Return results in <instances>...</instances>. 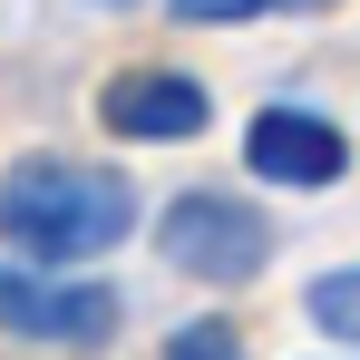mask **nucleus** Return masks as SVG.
<instances>
[{
    "label": "nucleus",
    "instance_id": "obj_1",
    "mask_svg": "<svg viewBox=\"0 0 360 360\" xmlns=\"http://www.w3.org/2000/svg\"><path fill=\"white\" fill-rule=\"evenodd\" d=\"M127 234H136V185L88 166V156H20L0 176V243H10V263L78 273V263L117 253Z\"/></svg>",
    "mask_w": 360,
    "mask_h": 360
},
{
    "label": "nucleus",
    "instance_id": "obj_2",
    "mask_svg": "<svg viewBox=\"0 0 360 360\" xmlns=\"http://www.w3.org/2000/svg\"><path fill=\"white\" fill-rule=\"evenodd\" d=\"M156 253L176 263L185 283L234 292V283H253L273 263V224H263V205H243L234 185H185L176 205L156 214Z\"/></svg>",
    "mask_w": 360,
    "mask_h": 360
},
{
    "label": "nucleus",
    "instance_id": "obj_3",
    "mask_svg": "<svg viewBox=\"0 0 360 360\" xmlns=\"http://www.w3.org/2000/svg\"><path fill=\"white\" fill-rule=\"evenodd\" d=\"M0 331L39 341V351H98L117 331V292L108 283H68L39 263H0Z\"/></svg>",
    "mask_w": 360,
    "mask_h": 360
},
{
    "label": "nucleus",
    "instance_id": "obj_4",
    "mask_svg": "<svg viewBox=\"0 0 360 360\" xmlns=\"http://www.w3.org/2000/svg\"><path fill=\"white\" fill-rule=\"evenodd\" d=\"M98 127H108L117 146H185V136L214 127V98H205V78H185V68H117V78L98 88Z\"/></svg>",
    "mask_w": 360,
    "mask_h": 360
},
{
    "label": "nucleus",
    "instance_id": "obj_5",
    "mask_svg": "<svg viewBox=\"0 0 360 360\" xmlns=\"http://www.w3.org/2000/svg\"><path fill=\"white\" fill-rule=\"evenodd\" d=\"M243 166L263 185H292V195H321V185L351 176V136L321 117V108H292V98H273L263 117L243 127Z\"/></svg>",
    "mask_w": 360,
    "mask_h": 360
},
{
    "label": "nucleus",
    "instance_id": "obj_6",
    "mask_svg": "<svg viewBox=\"0 0 360 360\" xmlns=\"http://www.w3.org/2000/svg\"><path fill=\"white\" fill-rule=\"evenodd\" d=\"M302 311H311V331H321V341H351V351H360V263H341V273H311Z\"/></svg>",
    "mask_w": 360,
    "mask_h": 360
},
{
    "label": "nucleus",
    "instance_id": "obj_7",
    "mask_svg": "<svg viewBox=\"0 0 360 360\" xmlns=\"http://www.w3.org/2000/svg\"><path fill=\"white\" fill-rule=\"evenodd\" d=\"M273 10H321V0H166L176 30H243V20H273Z\"/></svg>",
    "mask_w": 360,
    "mask_h": 360
},
{
    "label": "nucleus",
    "instance_id": "obj_8",
    "mask_svg": "<svg viewBox=\"0 0 360 360\" xmlns=\"http://www.w3.org/2000/svg\"><path fill=\"white\" fill-rule=\"evenodd\" d=\"M166 360H243V331L234 321H185V331H166Z\"/></svg>",
    "mask_w": 360,
    "mask_h": 360
},
{
    "label": "nucleus",
    "instance_id": "obj_9",
    "mask_svg": "<svg viewBox=\"0 0 360 360\" xmlns=\"http://www.w3.org/2000/svg\"><path fill=\"white\" fill-rule=\"evenodd\" d=\"M108 10H127V0H108Z\"/></svg>",
    "mask_w": 360,
    "mask_h": 360
}]
</instances>
